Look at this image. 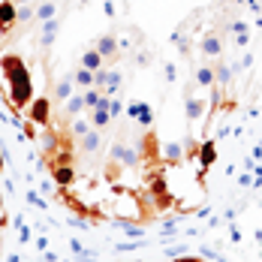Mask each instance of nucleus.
<instances>
[{"mask_svg": "<svg viewBox=\"0 0 262 262\" xmlns=\"http://www.w3.org/2000/svg\"><path fill=\"white\" fill-rule=\"evenodd\" d=\"M84 133H91V121H88V118H73L70 127H67V136H70V139H81Z\"/></svg>", "mask_w": 262, "mask_h": 262, "instance_id": "nucleus-20", "label": "nucleus"}, {"mask_svg": "<svg viewBox=\"0 0 262 262\" xmlns=\"http://www.w3.org/2000/svg\"><path fill=\"white\" fill-rule=\"evenodd\" d=\"M63 112H67V118H79L81 112H88V108H84V97H81V94H73V97L63 103Z\"/></svg>", "mask_w": 262, "mask_h": 262, "instance_id": "nucleus-19", "label": "nucleus"}, {"mask_svg": "<svg viewBox=\"0 0 262 262\" xmlns=\"http://www.w3.org/2000/svg\"><path fill=\"white\" fill-rule=\"evenodd\" d=\"M121 84H124V76H121L118 70H108V79H105L103 94H105V97H115V94L121 91Z\"/></svg>", "mask_w": 262, "mask_h": 262, "instance_id": "nucleus-21", "label": "nucleus"}, {"mask_svg": "<svg viewBox=\"0 0 262 262\" xmlns=\"http://www.w3.org/2000/svg\"><path fill=\"white\" fill-rule=\"evenodd\" d=\"M199 145H202V142L187 139V142H184V160H190V163H193V160H199Z\"/></svg>", "mask_w": 262, "mask_h": 262, "instance_id": "nucleus-25", "label": "nucleus"}, {"mask_svg": "<svg viewBox=\"0 0 262 262\" xmlns=\"http://www.w3.org/2000/svg\"><path fill=\"white\" fill-rule=\"evenodd\" d=\"M121 172H124V166H118V160H108V166H105V178H108V181H115Z\"/></svg>", "mask_w": 262, "mask_h": 262, "instance_id": "nucleus-26", "label": "nucleus"}, {"mask_svg": "<svg viewBox=\"0 0 262 262\" xmlns=\"http://www.w3.org/2000/svg\"><path fill=\"white\" fill-rule=\"evenodd\" d=\"M108 112H112V118H118V115H121V100H115V97H112V103H108Z\"/></svg>", "mask_w": 262, "mask_h": 262, "instance_id": "nucleus-29", "label": "nucleus"}, {"mask_svg": "<svg viewBox=\"0 0 262 262\" xmlns=\"http://www.w3.org/2000/svg\"><path fill=\"white\" fill-rule=\"evenodd\" d=\"M199 49H202V54H205V57H220V52H223V36H220L217 30H208V33L202 36Z\"/></svg>", "mask_w": 262, "mask_h": 262, "instance_id": "nucleus-12", "label": "nucleus"}, {"mask_svg": "<svg viewBox=\"0 0 262 262\" xmlns=\"http://www.w3.org/2000/svg\"><path fill=\"white\" fill-rule=\"evenodd\" d=\"M54 12H57V3H54V0H36V6H33V18H30V25H33V27L46 25L49 18H54Z\"/></svg>", "mask_w": 262, "mask_h": 262, "instance_id": "nucleus-11", "label": "nucleus"}, {"mask_svg": "<svg viewBox=\"0 0 262 262\" xmlns=\"http://www.w3.org/2000/svg\"><path fill=\"white\" fill-rule=\"evenodd\" d=\"M139 157L145 160V163H160L163 151H160V142H157V133L154 130L139 136Z\"/></svg>", "mask_w": 262, "mask_h": 262, "instance_id": "nucleus-4", "label": "nucleus"}, {"mask_svg": "<svg viewBox=\"0 0 262 262\" xmlns=\"http://www.w3.org/2000/svg\"><path fill=\"white\" fill-rule=\"evenodd\" d=\"M130 115H133V118H139V124H142V127H151V124H154V108H151L148 103H133L130 105Z\"/></svg>", "mask_w": 262, "mask_h": 262, "instance_id": "nucleus-18", "label": "nucleus"}, {"mask_svg": "<svg viewBox=\"0 0 262 262\" xmlns=\"http://www.w3.org/2000/svg\"><path fill=\"white\" fill-rule=\"evenodd\" d=\"M148 193L154 196V205H157V211H169L172 205H175V199H172V193H169V184H166V178H163V172L160 169H154L151 175H148Z\"/></svg>", "mask_w": 262, "mask_h": 262, "instance_id": "nucleus-2", "label": "nucleus"}, {"mask_svg": "<svg viewBox=\"0 0 262 262\" xmlns=\"http://www.w3.org/2000/svg\"><path fill=\"white\" fill-rule=\"evenodd\" d=\"M0 172H3V154H0Z\"/></svg>", "mask_w": 262, "mask_h": 262, "instance_id": "nucleus-32", "label": "nucleus"}, {"mask_svg": "<svg viewBox=\"0 0 262 262\" xmlns=\"http://www.w3.org/2000/svg\"><path fill=\"white\" fill-rule=\"evenodd\" d=\"M112 160H118V163H121V166H139V163H142V157H139V151H133L130 145H124V142H121V139H118V142H115V145H112Z\"/></svg>", "mask_w": 262, "mask_h": 262, "instance_id": "nucleus-9", "label": "nucleus"}, {"mask_svg": "<svg viewBox=\"0 0 262 262\" xmlns=\"http://www.w3.org/2000/svg\"><path fill=\"white\" fill-rule=\"evenodd\" d=\"M103 63H105V57H103L100 52H97L94 46L81 52V67H84V70H91V73H97V70H103Z\"/></svg>", "mask_w": 262, "mask_h": 262, "instance_id": "nucleus-17", "label": "nucleus"}, {"mask_svg": "<svg viewBox=\"0 0 262 262\" xmlns=\"http://www.w3.org/2000/svg\"><path fill=\"white\" fill-rule=\"evenodd\" d=\"M193 81H196V84H202V88H214V67H199Z\"/></svg>", "mask_w": 262, "mask_h": 262, "instance_id": "nucleus-23", "label": "nucleus"}, {"mask_svg": "<svg viewBox=\"0 0 262 262\" xmlns=\"http://www.w3.org/2000/svg\"><path fill=\"white\" fill-rule=\"evenodd\" d=\"M57 30H60V21L57 18H49L46 25H39V36H36V49L39 52H49L57 39Z\"/></svg>", "mask_w": 262, "mask_h": 262, "instance_id": "nucleus-8", "label": "nucleus"}, {"mask_svg": "<svg viewBox=\"0 0 262 262\" xmlns=\"http://www.w3.org/2000/svg\"><path fill=\"white\" fill-rule=\"evenodd\" d=\"M94 49L103 54L105 60H115V57L121 54V39H118L115 33H103V36H100V39L94 42Z\"/></svg>", "mask_w": 262, "mask_h": 262, "instance_id": "nucleus-10", "label": "nucleus"}, {"mask_svg": "<svg viewBox=\"0 0 262 262\" xmlns=\"http://www.w3.org/2000/svg\"><path fill=\"white\" fill-rule=\"evenodd\" d=\"M79 262H97V259H94V256H81Z\"/></svg>", "mask_w": 262, "mask_h": 262, "instance_id": "nucleus-31", "label": "nucleus"}, {"mask_svg": "<svg viewBox=\"0 0 262 262\" xmlns=\"http://www.w3.org/2000/svg\"><path fill=\"white\" fill-rule=\"evenodd\" d=\"M105 79H108V70H97V73H94V88H97V91H103Z\"/></svg>", "mask_w": 262, "mask_h": 262, "instance_id": "nucleus-28", "label": "nucleus"}, {"mask_svg": "<svg viewBox=\"0 0 262 262\" xmlns=\"http://www.w3.org/2000/svg\"><path fill=\"white\" fill-rule=\"evenodd\" d=\"M214 160H217V142L214 139H205L202 145H199V187L205 184V172H208L211 166H214Z\"/></svg>", "mask_w": 262, "mask_h": 262, "instance_id": "nucleus-7", "label": "nucleus"}, {"mask_svg": "<svg viewBox=\"0 0 262 262\" xmlns=\"http://www.w3.org/2000/svg\"><path fill=\"white\" fill-rule=\"evenodd\" d=\"M172 262H205V256H199V253H178V256H172Z\"/></svg>", "mask_w": 262, "mask_h": 262, "instance_id": "nucleus-27", "label": "nucleus"}, {"mask_svg": "<svg viewBox=\"0 0 262 262\" xmlns=\"http://www.w3.org/2000/svg\"><path fill=\"white\" fill-rule=\"evenodd\" d=\"M27 121L36 124V127H49V121H52V97L49 94L30 100V105H27Z\"/></svg>", "mask_w": 262, "mask_h": 262, "instance_id": "nucleus-3", "label": "nucleus"}, {"mask_svg": "<svg viewBox=\"0 0 262 262\" xmlns=\"http://www.w3.org/2000/svg\"><path fill=\"white\" fill-rule=\"evenodd\" d=\"M205 108H208V103L202 97H190V94L184 97V115H187V121H202Z\"/></svg>", "mask_w": 262, "mask_h": 262, "instance_id": "nucleus-14", "label": "nucleus"}, {"mask_svg": "<svg viewBox=\"0 0 262 262\" xmlns=\"http://www.w3.org/2000/svg\"><path fill=\"white\" fill-rule=\"evenodd\" d=\"M30 3H36V0H15V6H30Z\"/></svg>", "mask_w": 262, "mask_h": 262, "instance_id": "nucleus-30", "label": "nucleus"}, {"mask_svg": "<svg viewBox=\"0 0 262 262\" xmlns=\"http://www.w3.org/2000/svg\"><path fill=\"white\" fill-rule=\"evenodd\" d=\"M15 25H21V21H18V6H15V0H0V36L12 33Z\"/></svg>", "mask_w": 262, "mask_h": 262, "instance_id": "nucleus-5", "label": "nucleus"}, {"mask_svg": "<svg viewBox=\"0 0 262 262\" xmlns=\"http://www.w3.org/2000/svg\"><path fill=\"white\" fill-rule=\"evenodd\" d=\"M100 133H103V130H94V127H91V133H84V136L79 139V142H81L79 151L84 154V157H94V154L100 151V145H103V136H100Z\"/></svg>", "mask_w": 262, "mask_h": 262, "instance_id": "nucleus-13", "label": "nucleus"}, {"mask_svg": "<svg viewBox=\"0 0 262 262\" xmlns=\"http://www.w3.org/2000/svg\"><path fill=\"white\" fill-rule=\"evenodd\" d=\"M73 88H76L73 73H67V76H63V79H60V81L52 88V103H67V100L73 97Z\"/></svg>", "mask_w": 262, "mask_h": 262, "instance_id": "nucleus-15", "label": "nucleus"}, {"mask_svg": "<svg viewBox=\"0 0 262 262\" xmlns=\"http://www.w3.org/2000/svg\"><path fill=\"white\" fill-rule=\"evenodd\" d=\"M52 172V181L57 184V190H67V187H73L76 178H79V172H76V163H57L49 169Z\"/></svg>", "mask_w": 262, "mask_h": 262, "instance_id": "nucleus-6", "label": "nucleus"}, {"mask_svg": "<svg viewBox=\"0 0 262 262\" xmlns=\"http://www.w3.org/2000/svg\"><path fill=\"white\" fill-rule=\"evenodd\" d=\"M0 73L9 84V103L15 105V112L27 108L36 94H33V76L27 70L25 57L21 54H3L0 57Z\"/></svg>", "mask_w": 262, "mask_h": 262, "instance_id": "nucleus-1", "label": "nucleus"}, {"mask_svg": "<svg viewBox=\"0 0 262 262\" xmlns=\"http://www.w3.org/2000/svg\"><path fill=\"white\" fill-rule=\"evenodd\" d=\"M81 97H84V108L91 112V108H97L100 97H103V91H97V88H88V91H81Z\"/></svg>", "mask_w": 262, "mask_h": 262, "instance_id": "nucleus-24", "label": "nucleus"}, {"mask_svg": "<svg viewBox=\"0 0 262 262\" xmlns=\"http://www.w3.org/2000/svg\"><path fill=\"white\" fill-rule=\"evenodd\" d=\"M73 81H76V88L88 91V88H94V73H91V70H84V67H79V70L73 73Z\"/></svg>", "mask_w": 262, "mask_h": 262, "instance_id": "nucleus-22", "label": "nucleus"}, {"mask_svg": "<svg viewBox=\"0 0 262 262\" xmlns=\"http://www.w3.org/2000/svg\"><path fill=\"white\" fill-rule=\"evenodd\" d=\"M163 163H166L169 169L181 166V163H184V145H178V142H169V145L163 148Z\"/></svg>", "mask_w": 262, "mask_h": 262, "instance_id": "nucleus-16", "label": "nucleus"}]
</instances>
